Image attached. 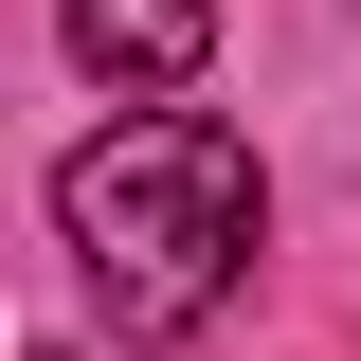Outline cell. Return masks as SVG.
Listing matches in <instances>:
<instances>
[{"label": "cell", "mask_w": 361, "mask_h": 361, "mask_svg": "<svg viewBox=\"0 0 361 361\" xmlns=\"http://www.w3.org/2000/svg\"><path fill=\"white\" fill-rule=\"evenodd\" d=\"M54 235H73L90 307L127 325V343H199L235 307V271L271 235V180L217 109H127V127H90L54 163Z\"/></svg>", "instance_id": "cell-1"}, {"label": "cell", "mask_w": 361, "mask_h": 361, "mask_svg": "<svg viewBox=\"0 0 361 361\" xmlns=\"http://www.w3.org/2000/svg\"><path fill=\"white\" fill-rule=\"evenodd\" d=\"M54 37H73V73H109V90H180L217 54V0H54Z\"/></svg>", "instance_id": "cell-2"}, {"label": "cell", "mask_w": 361, "mask_h": 361, "mask_svg": "<svg viewBox=\"0 0 361 361\" xmlns=\"http://www.w3.org/2000/svg\"><path fill=\"white\" fill-rule=\"evenodd\" d=\"M37 361H54V343H37Z\"/></svg>", "instance_id": "cell-3"}]
</instances>
